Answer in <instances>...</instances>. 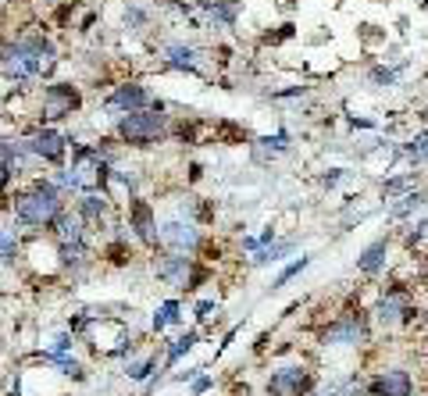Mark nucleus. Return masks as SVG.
Instances as JSON below:
<instances>
[{"label":"nucleus","instance_id":"nucleus-22","mask_svg":"<svg viewBox=\"0 0 428 396\" xmlns=\"http://www.w3.org/2000/svg\"><path fill=\"white\" fill-rule=\"evenodd\" d=\"M196 343H200V328H186L179 339H172V347L165 350V368H175V364H179V361H182V357L196 347Z\"/></svg>","mask_w":428,"mask_h":396},{"label":"nucleus","instance_id":"nucleus-12","mask_svg":"<svg viewBox=\"0 0 428 396\" xmlns=\"http://www.w3.org/2000/svg\"><path fill=\"white\" fill-rule=\"evenodd\" d=\"M29 150L36 161H46V164H61L65 161V150H68V140L58 132V129H39L29 136Z\"/></svg>","mask_w":428,"mask_h":396},{"label":"nucleus","instance_id":"nucleus-33","mask_svg":"<svg viewBox=\"0 0 428 396\" xmlns=\"http://www.w3.org/2000/svg\"><path fill=\"white\" fill-rule=\"evenodd\" d=\"M72 347H75V332H61L58 339H54L50 354H72Z\"/></svg>","mask_w":428,"mask_h":396},{"label":"nucleus","instance_id":"nucleus-2","mask_svg":"<svg viewBox=\"0 0 428 396\" xmlns=\"http://www.w3.org/2000/svg\"><path fill=\"white\" fill-rule=\"evenodd\" d=\"M11 211H15V225H25V229H50L54 218L65 211V193L54 186V179H36L25 193L15 197Z\"/></svg>","mask_w":428,"mask_h":396},{"label":"nucleus","instance_id":"nucleus-15","mask_svg":"<svg viewBox=\"0 0 428 396\" xmlns=\"http://www.w3.org/2000/svg\"><path fill=\"white\" fill-rule=\"evenodd\" d=\"M150 104V93L139 86V82H125L118 86L111 97H107V111H122V115H129V111H139Z\"/></svg>","mask_w":428,"mask_h":396},{"label":"nucleus","instance_id":"nucleus-30","mask_svg":"<svg viewBox=\"0 0 428 396\" xmlns=\"http://www.w3.org/2000/svg\"><path fill=\"white\" fill-rule=\"evenodd\" d=\"M307 264H310V257H296L289 268H282V271H279V278L272 282V293H275V290H286V286H289V278H296L300 271H307Z\"/></svg>","mask_w":428,"mask_h":396},{"label":"nucleus","instance_id":"nucleus-17","mask_svg":"<svg viewBox=\"0 0 428 396\" xmlns=\"http://www.w3.org/2000/svg\"><path fill=\"white\" fill-rule=\"evenodd\" d=\"M165 65L175 68V72H193V75H200V50L189 47V43H168V47H165Z\"/></svg>","mask_w":428,"mask_h":396},{"label":"nucleus","instance_id":"nucleus-18","mask_svg":"<svg viewBox=\"0 0 428 396\" xmlns=\"http://www.w3.org/2000/svg\"><path fill=\"white\" fill-rule=\"evenodd\" d=\"M389 236H382V240H374V243H367L364 247V254L357 257V271L360 275H379L382 268H386V261H389Z\"/></svg>","mask_w":428,"mask_h":396},{"label":"nucleus","instance_id":"nucleus-11","mask_svg":"<svg viewBox=\"0 0 428 396\" xmlns=\"http://www.w3.org/2000/svg\"><path fill=\"white\" fill-rule=\"evenodd\" d=\"M367 392L371 396H414V375L407 368L379 371V375L367 382Z\"/></svg>","mask_w":428,"mask_h":396},{"label":"nucleus","instance_id":"nucleus-39","mask_svg":"<svg viewBox=\"0 0 428 396\" xmlns=\"http://www.w3.org/2000/svg\"><path fill=\"white\" fill-rule=\"evenodd\" d=\"M339 179H343V168H332V175H325V179H321V182H325V186L332 190V186H336Z\"/></svg>","mask_w":428,"mask_h":396},{"label":"nucleus","instance_id":"nucleus-9","mask_svg":"<svg viewBox=\"0 0 428 396\" xmlns=\"http://www.w3.org/2000/svg\"><path fill=\"white\" fill-rule=\"evenodd\" d=\"M129 233H132V236H136L146 250H157V247H160L153 207H150L143 197H129Z\"/></svg>","mask_w":428,"mask_h":396},{"label":"nucleus","instance_id":"nucleus-16","mask_svg":"<svg viewBox=\"0 0 428 396\" xmlns=\"http://www.w3.org/2000/svg\"><path fill=\"white\" fill-rule=\"evenodd\" d=\"M50 236H54V243L89 240V236H86V221H82L79 211H61L58 218H54V225H50Z\"/></svg>","mask_w":428,"mask_h":396},{"label":"nucleus","instance_id":"nucleus-29","mask_svg":"<svg viewBox=\"0 0 428 396\" xmlns=\"http://www.w3.org/2000/svg\"><path fill=\"white\" fill-rule=\"evenodd\" d=\"M414 182H417V172H403V175H396V179H386V182H382V197H386V200L403 197V193L414 190Z\"/></svg>","mask_w":428,"mask_h":396},{"label":"nucleus","instance_id":"nucleus-6","mask_svg":"<svg viewBox=\"0 0 428 396\" xmlns=\"http://www.w3.org/2000/svg\"><path fill=\"white\" fill-rule=\"evenodd\" d=\"M367 339H371V332H367V321L360 314H343L321 332V343L325 347H364Z\"/></svg>","mask_w":428,"mask_h":396},{"label":"nucleus","instance_id":"nucleus-1","mask_svg":"<svg viewBox=\"0 0 428 396\" xmlns=\"http://www.w3.org/2000/svg\"><path fill=\"white\" fill-rule=\"evenodd\" d=\"M54 65H58V58H54L50 39H43V36H25V39L0 47V72L15 82L43 79L54 72Z\"/></svg>","mask_w":428,"mask_h":396},{"label":"nucleus","instance_id":"nucleus-21","mask_svg":"<svg viewBox=\"0 0 428 396\" xmlns=\"http://www.w3.org/2000/svg\"><path fill=\"white\" fill-rule=\"evenodd\" d=\"M239 0H214V4L207 8V22L214 25V29H232L236 25V18H239Z\"/></svg>","mask_w":428,"mask_h":396},{"label":"nucleus","instance_id":"nucleus-8","mask_svg":"<svg viewBox=\"0 0 428 396\" xmlns=\"http://www.w3.org/2000/svg\"><path fill=\"white\" fill-rule=\"evenodd\" d=\"M153 275L172 290H189V275H193V254H175L165 250L160 257H153Z\"/></svg>","mask_w":428,"mask_h":396},{"label":"nucleus","instance_id":"nucleus-23","mask_svg":"<svg viewBox=\"0 0 428 396\" xmlns=\"http://www.w3.org/2000/svg\"><path fill=\"white\" fill-rule=\"evenodd\" d=\"M182 300H165L157 311H153V321H150V328L153 332H165V328H172V325H182Z\"/></svg>","mask_w":428,"mask_h":396},{"label":"nucleus","instance_id":"nucleus-32","mask_svg":"<svg viewBox=\"0 0 428 396\" xmlns=\"http://www.w3.org/2000/svg\"><path fill=\"white\" fill-rule=\"evenodd\" d=\"M428 236V218H421L417 225H410V233H403V247H417Z\"/></svg>","mask_w":428,"mask_h":396},{"label":"nucleus","instance_id":"nucleus-34","mask_svg":"<svg viewBox=\"0 0 428 396\" xmlns=\"http://www.w3.org/2000/svg\"><path fill=\"white\" fill-rule=\"evenodd\" d=\"M125 25L129 29H143L146 25V11L143 8H125Z\"/></svg>","mask_w":428,"mask_h":396},{"label":"nucleus","instance_id":"nucleus-3","mask_svg":"<svg viewBox=\"0 0 428 396\" xmlns=\"http://www.w3.org/2000/svg\"><path fill=\"white\" fill-rule=\"evenodd\" d=\"M165 132H168V115H165V107H160V104L129 111V115H122L118 125H115V136L122 143H129V147H150Z\"/></svg>","mask_w":428,"mask_h":396},{"label":"nucleus","instance_id":"nucleus-36","mask_svg":"<svg viewBox=\"0 0 428 396\" xmlns=\"http://www.w3.org/2000/svg\"><path fill=\"white\" fill-rule=\"evenodd\" d=\"M193 311H196V321H207V318H210V311H218V304H214V300H200Z\"/></svg>","mask_w":428,"mask_h":396},{"label":"nucleus","instance_id":"nucleus-20","mask_svg":"<svg viewBox=\"0 0 428 396\" xmlns=\"http://www.w3.org/2000/svg\"><path fill=\"white\" fill-rule=\"evenodd\" d=\"M296 250V240H272V243H264L257 254H253V268H268V264H279L286 254H293Z\"/></svg>","mask_w":428,"mask_h":396},{"label":"nucleus","instance_id":"nucleus-38","mask_svg":"<svg viewBox=\"0 0 428 396\" xmlns=\"http://www.w3.org/2000/svg\"><path fill=\"white\" fill-rule=\"evenodd\" d=\"M11 179H15V175H11V168H8L4 161H0V190H4V186H8Z\"/></svg>","mask_w":428,"mask_h":396},{"label":"nucleus","instance_id":"nucleus-31","mask_svg":"<svg viewBox=\"0 0 428 396\" xmlns=\"http://www.w3.org/2000/svg\"><path fill=\"white\" fill-rule=\"evenodd\" d=\"M400 154H403V157H410L414 164L428 161V132H417V136H414V140H410V143H407Z\"/></svg>","mask_w":428,"mask_h":396},{"label":"nucleus","instance_id":"nucleus-27","mask_svg":"<svg viewBox=\"0 0 428 396\" xmlns=\"http://www.w3.org/2000/svg\"><path fill=\"white\" fill-rule=\"evenodd\" d=\"M153 371H157V354H146L139 361H132V357L125 361V378L129 382H150Z\"/></svg>","mask_w":428,"mask_h":396},{"label":"nucleus","instance_id":"nucleus-41","mask_svg":"<svg viewBox=\"0 0 428 396\" xmlns=\"http://www.w3.org/2000/svg\"><path fill=\"white\" fill-rule=\"evenodd\" d=\"M0 140H4V136H0Z\"/></svg>","mask_w":428,"mask_h":396},{"label":"nucleus","instance_id":"nucleus-14","mask_svg":"<svg viewBox=\"0 0 428 396\" xmlns=\"http://www.w3.org/2000/svg\"><path fill=\"white\" fill-rule=\"evenodd\" d=\"M79 214H82V221H86V229H103L107 225V211H111V200H107L103 193H96V190H89V193H82L79 197V207H75Z\"/></svg>","mask_w":428,"mask_h":396},{"label":"nucleus","instance_id":"nucleus-7","mask_svg":"<svg viewBox=\"0 0 428 396\" xmlns=\"http://www.w3.org/2000/svg\"><path fill=\"white\" fill-rule=\"evenodd\" d=\"M79 107H82V97L72 82H50L43 89V118L46 122H61Z\"/></svg>","mask_w":428,"mask_h":396},{"label":"nucleus","instance_id":"nucleus-13","mask_svg":"<svg viewBox=\"0 0 428 396\" xmlns=\"http://www.w3.org/2000/svg\"><path fill=\"white\" fill-rule=\"evenodd\" d=\"M58 264L65 268V271H72V275H82V271H89L93 268V247H89V240H72V243H58Z\"/></svg>","mask_w":428,"mask_h":396},{"label":"nucleus","instance_id":"nucleus-24","mask_svg":"<svg viewBox=\"0 0 428 396\" xmlns=\"http://www.w3.org/2000/svg\"><path fill=\"white\" fill-rule=\"evenodd\" d=\"M360 375H343V378H329L325 385H317L314 396H360Z\"/></svg>","mask_w":428,"mask_h":396},{"label":"nucleus","instance_id":"nucleus-4","mask_svg":"<svg viewBox=\"0 0 428 396\" xmlns=\"http://www.w3.org/2000/svg\"><path fill=\"white\" fill-rule=\"evenodd\" d=\"M371 314H374V321H379L382 328H403V325H410L414 314H417L410 286H403V282L386 286L382 297H379V304L371 307Z\"/></svg>","mask_w":428,"mask_h":396},{"label":"nucleus","instance_id":"nucleus-5","mask_svg":"<svg viewBox=\"0 0 428 396\" xmlns=\"http://www.w3.org/2000/svg\"><path fill=\"white\" fill-rule=\"evenodd\" d=\"M157 236H160V247L165 250H175V254H196L203 236L193 221H182V218H168L165 225H157Z\"/></svg>","mask_w":428,"mask_h":396},{"label":"nucleus","instance_id":"nucleus-40","mask_svg":"<svg viewBox=\"0 0 428 396\" xmlns=\"http://www.w3.org/2000/svg\"><path fill=\"white\" fill-rule=\"evenodd\" d=\"M421 321H424V325H428V311H424V314H421Z\"/></svg>","mask_w":428,"mask_h":396},{"label":"nucleus","instance_id":"nucleus-35","mask_svg":"<svg viewBox=\"0 0 428 396\" xmlns=\"http://www.w3.org/2000/svg\"><path fill=\"white\" fill-rule=\"evenodd\" d=\"M371 82H374V86H393V82H396V72H389V68H374V72H371Z\"/></svg>","mask_w":428,"mask_h":396},{"label":"nucleus","instance_id":"nucleus-37","mask_svg":"<svg viewBox=\"0 0 428 396\" xmlns=\"http://www.w3.org/2000/svg\"><path fill=\"white\" fill-rule=\"evenodd\" d=\"M210 385H214V382H210L207 375H203V378H193V392H196V396H200V392H207Z\"/></svg>","mask_w":428,"mask_h":396},{"label":"nucleus","instance_id":"nucleus-19","mask_svg":"<svg viewBox=\"0 0 428 396\" xmlns=\"http://www.w3.org/2000/svg\"><path fill=\"white\" fill-rule=\"evenodd\" d=\"M0 161L11 168V175H22L32 161L29 140H0Z\"/></svg>","mask_w":428,"mask_h":396},{"label":"nucleus","instance_id":"nucleus-10","mask_svg":"<svg viewBox=\"0 0 428 396\" xmlns=\"http://www.w3.org/2000/svg\"><path fill=\"white\" fill-rule=\"evenodd\" d=\"M314 378L303 364H286V368H275L272 378H268V396H303L310 392Z\"/></svg>","mask_w":428,"mask_h":396},{"label":"nucleus","instance_id":"nucleus-26","mask_svg":"<svg viewBox=\"0 0 428 396\" xmlns=\"http://www.w3.org/2000/svg\"><path fill=\"white\" fill-rule=\"evenodd\" d=\"M424 204H428V193H424V190H410V193H403V197L389 207V218H393V221L410 218V214H414V211H421Z\"/></svg>","mask_w":428,"mask_h":396},{"label":"nucleus","instance_id":"nucleus-28","mask_svg":"<svg viewBox=\"0 0 428 396\" xmlns=\"http://www.w3.org/2000/svg\"><path fill=\"white\" fill-rule=\"evenodd\" d=\"M286 150H289V136H286V132L257 140V157H260V161H268V157H279V154H286Z\"/></svg>","mask_w":428,"mask_h":396},{"label":"nucleus","instance_id":"nucleus-25","mask_svg":"<svg viewBox=\"0 0 428 396\" xmlns=\"http://www.w3.org/2000/svg\"><path fill=\"white\" fill-rule=\"evenodd\" d=\"M22 257V240L15 225H0V264H15Z\"/></svg>","mask_w":428,"mask_h":396}]
</instances>
